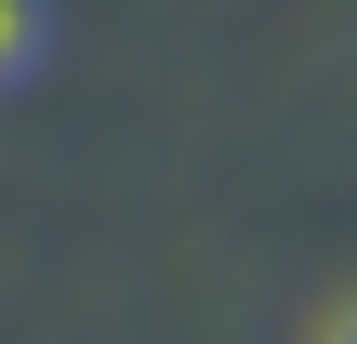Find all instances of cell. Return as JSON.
<instances>
[{
	"mask_svg": "<svg viewBox=\"0 0 357 344\" xmlns=\"http://www.w3.org/2000/svg\"><path fill=\"white\" fill-rule=\"evenodd\" d=\"M331 344H357V305H344V318H331Z\"/></svg>",
	"mask_w": 357,
	"mask_h": 344,
	"instance_id": "7a4b0ae2",
	"label": "cell"
},
{
	"mask_svg": "<svg viewBox=\"0 0 357 344\" xmlns=\"http://www.w3.org/2000/svg\"><path fill=\"white\" fill-rule=\"evenodd\" d=\"M40 40H53V13H40V0H0V93L40 66Z\"/></svg>",
	"mask_w": 357,
	"mask_h": 344,
	"instance_id": "6da1fadb",
	"label": "cell"
}]
</instances>
